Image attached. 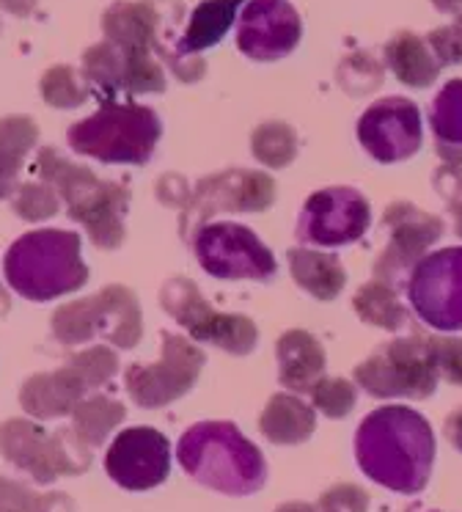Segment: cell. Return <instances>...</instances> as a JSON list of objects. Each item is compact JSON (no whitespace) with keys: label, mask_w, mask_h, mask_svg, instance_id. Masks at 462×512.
Wrapping results in <instances>:
<instances>
[{"label":"cell","mask_w":462,"mask_h":512,"mask_svg":"<svg viewBox=\"0 0 462 512\" xmlns=\"http://www.w3.org/2000/svg\"><path fill=\"white\" fill-rule=\"evenodd\" d=\"M163 124L152 108L105 100L97 113L69 127V146L99 163L143 166L160 141Z\"/></svg>","instance_id":"cell-5"},{"label":"cell","mask_w":462,"mask_h":512,"mask_svg":"<svg viewBox=\"0 0 462 512\" xmlns=\"http://www.w3.org/2000/svg\"><path fill=\"white\" fill-rule=\"evenodd\" d=\"M446 435H449L451 444L462 452V408L451 413L449 419H446Z\"/></svg>","instance_id":"cell-42"},{"label":"cell","mask_w":462,"mask_h":512,"mask_svg":"<svg viewBox=\"0 0 462 512\" xmlns=\"http://www.w3.org/2000/svg\"><path fill=\"white\" fill-rule=\"evenodd\" d=\"M42 496H36L22 482L0 477V512H39Z\"/></svg>","instance_id":"cell-39"},{"label":"cell","mask_w":462,"mask_h":512,"mask_svg":"<svg viewBox=\"0 0 462 512\" xmlns=\"http://www.w3.org/2000/svg\"><path fill=\"white\" fill-rule=\"evenodd\" d=\"M435 182H438V188L443 190V196L449 201L451 212H454V229L462 237V168L443 166Z\"/></svg>","instance_id":"cell-40"},{"label":"cell","mask_w":462,"mask_h":512,"mask_svg":"<svg viewBox=\"0 0 462 512\" xmlns=\"http://www.w3.org/2000/svg\"><path fill=\"white\" fill-rule=\"evenodd\" d=\"M253 157L270 168L289 166L297 155V135L284 122H264L251 135Z\"/></svg>","instance_id":"cell-30"},{"label":"cell","mask_w":462,"mask_h":512,"mask_svg":"<svg viewBox=\"0 0 462 512\" xmlns=\"http://www.w3.org/2000/svg\"><path fill=\"white\" fill-rule=\"evenodd\" d=\"M72 419H75L77 435L88 446H99L113 427L124 422V405L110 397H88V400L77 402Z\"/></svg>","instance_id":"cell-29"},{"label":"cell","mask_w":462,"mask_h":512,"mask_svg":"<svg viewBox=\"0 0 462 512\" xmlns=\"http://www.w3.org/2000/svg\"><path fill=\"white\" fill-rule=\"evenodd\" d=\"M278 378L286 389L311 391L325 372V350L308 331H286L278 345Z\"/></svg>","instance_id":"cell-22"},{"label":"cell","mask_w":462,"mask_h":512,"mask_svg":"<svg viewBox=\"0 0 462 512\" xmlns=\"http://www.w3.org/2000/svg\"><path fill=\"white\" fill-rule=\"evenodd\" d=\"M39 512H72L69 496L66 493H47V496H42Z\"/></svg>","instance_id":"cell-41"},{"label":"cell","mask_w":462,"mask_h":512,"mask_svg":"<svg viewBox=\"0 0 462 512\" xmlns=\"http://www.w3.org/2000/svg\"><path fill=\"white\" fill-rule=\"evenodd\" d=\"M83 75L91 86L132 94H157L165 91V72L152 53H130L113 42H99L83 53Z\"/></svg>","instance_id":"cell-19"},{"label":"cell","mask_w":462,"mask_h":512,"mask_svg":"<svg viewBox=\"0 0 462 512\" xmlns=\"http://www.w3.org/2000/svg\"><path fill=\"white\" fill-rule=\"evenodd\" d=\"M14 212L20 215L22 221H44L58 212V193L50 185H36L28 182L14 193Z\"/></svg>","instance_id":"cell-35"},{"label":"cell","mask_w":462,"mask_h":512,"mask_svg":"<svg viewBox=\"0 0 462 512\" xmlns=\"http://www.w3.org/2000/svg\"><path fill=\"white\" fill-rule=\"evenodd\" d=\"M204 367V353L185 336L163 334V356L157 364H132L124 375L127 391L141 408H163L185 397Z\"/></svg>","instance_id":"cell-13"},{"label":"cell","mask_w":462,"mask_h":512,"mask_svg":"<svg viewBox=\"0 0 462 512\" xmlns=\"http://www.w3.org/2000/svg\"><path fill=\"white\" fill-rule=\"evenodd\" d=\"M432 356H435V367L449 383L462 386V339H451V336H438L429 339Z\"/></svg>","instance_id":"cell-36"},{"label":"cell","mask_w":462,"mask_h":512,"mask_svg":"<svg viewBox=\"0 0 462 512\" xmlns=\"http://www.w3.org/2000/svg\"><path fill=\"white\" fill-rule=\"evenodd\" d=\"M358 138L377 163H399L421 146V116L405 97L374 102L358 119Z\"/></svg>","instance_id":"cell-17"},{"label":"cell","mask_w":462,"mask_h":512,"mask_svg":"<svg viewBox=\"0 0 462 512\" xmlns=\"http://www.w3.org/2000/svg\"><path fill=\"white\" fill-rule=\"evenodd\" d=\"M86 391V380L77 375L75 367L66 364L58 372H44V375H33L25 380L20 391V405L36 419H55V416H66L75 411L77 402H83Z\"/></svg>","instance_id":"cell-21"},{"label":"cell","mask_w":462,"mask_h":512,"mask_svg":"<svg viewBox=\"0 0 462 512\" xmlns=\"http://www.w3.org/2000/svg\"><path fill=\"white\" fill-rule=\"evenodd\" d=\"M36 141H39V127L31 116L0 119V199H9L14 193L17 174Z\"/></svg>","instance_id":"cell-27"},{"label":"cell","mask_w":462,"mask_h":512,"mask_svg":"<svg viewBox=\"0 0 462 512\" xmlns=\"http://www.w3.org/2000/svg\"><path fill=\"white\" fill-rule=\"evenodd\" d=\"M440 372L429 339H394L355 367L358 386L372 397L427 400L438 389Z\"/></svg>","instance_id":"cell-8"},{"label":"cell","mask_w":462,"mask_h":512,"mask_svg":"<svg viewBox=\"0 0 462 512\" xmlns=\"http://www.w3.org/2000/svg\"><path fill=\"white\" fill-rule=\"evenodd\" d=\"M385 64L391 67L399 83L410 89H427L440 75L438 58L432 56L429 45L421 36L402 31L385 45Z\"/></svg>","instance_id":"cell-23"},{"label":"cell","mask_w":462,"mask_h":512,"mask_svg":"<svg viewBox=\"0 0 462 512\" xmlns=\"http://www.w3.org/2000/svg\"><path fill=\"white\" fill-rule=\"evenodd\" d=\"M429 124L440 144L462 146V78L440 89L429 111Z\"/></svg>","instance_id":"cell-31"},{"label":"cell","mask_w":462,"mask_h":512,"mask_svg":"<svg viewBox=\"0 0 462 512\" xmlns=\"http://www.w3.org/2000/svg\"><path fill=\"white\" fill-rule=\"evenodd\" d=\"M311 400L328 419H341L355 408V389L350 380L322 378L311 389Z\"/></svg>","instance_id":"cell-34"},{"label":"cell","mask_w":462,"mask_h":512,"mask_svg":"<svg viewBox=\"0 0 462 512\" xmlns=\"http://www.w3.org/2000/svg\"><path fill=\"white\" fill-rule=\"evenodd\" d=\"M275 201V182L262 171L231 168L215 177L201 179L182 210V234L196 237L212 215L220 212H264Z\"/></svg>","instance_id":"cell-10"},{"label":"cell","mask_w":462,"mask_h":512,"mask_svg":"<svg viewBox=\"0 0 462 512\" xmlns=\"http://www.w3.org/2000/svg\"><path fill=\"white\" fill-rule=\"evenodd\" d=\"M363 474L396 493H421L435 463V435L418 411L388 405L369 413L355 435Z\"/></svg>","instance_id":"cell-1"},{"label":"cell","mask_w":462,"mask_h":512,"mask_svg":"<svg viewBox=\"0 0 462 512\" xmlns=\"http://www.w3.org/2000/svg\"><path fill=\"white\" fill-rule=\"evenodd\" d=\"M176 457L190 477L226 496H251L267 479L262 452L231 422H198L179 438Z\"/></svg>","instance_id":"cell-2"},{"label":"cell","mask_w":462,"mask_h":512,"mask_svg":"<svg viewBox=\"0 0 462 512\" xmlns=\"http://www.w3.org/2000/svg\"><path fill=\"white\" fill-rule=\"evenodd\" d=\"M39 0H0V9H6L9 14H17V17H28V14L36 9Z\"/></svg>","instance_id":"cell-43"},{"label":"cell","mask_w":462,"mask_h":512,"mask_svg":"<svg viewBox=\"0 0 462 512\" xmlns=\"http://www.w3.org/2000/svg\"><path fill=\"white\" fill-rule=\"evenodd\" d=\"M160 306L182 328H187V334L196 342L215 345L231 356H248L256 347L259 331H256L253 320L242 317V314L215 312L201 298V292L190 279L174 276V279L165 281L163 290H160Z\"/></svg>","instance_id":"cell-9"},{"label":"cell","mask_w":462,"mask_h":512,"mask_svg":"<svg viewBox=\"0 0 462 512\" xmlns=\"http://www.w3.org/2000/svg\"><path fill=\"white\" fill-rule=\"evenodd\" d=\"M108 477L127 490H152L171 471V446L154 427H130L116 435L105 455Z\"/></svg>","instance_id":"cell-15"},{"label":"cell","mask_w":462,"mask_h":512,"mask_svg":"<svg viewBox=\"0 0 462 512\" xmlns=\"http://www.w3.org/2000/svg\"><path fill=\"white\" fill-rule=\"evenodd\" d=\"M407 295L416 314L438 331H462V245L424 256Z\"/></svg>","instance_id":"cell-12"},{"label":"cell","mask_w":462,"mask_h":512,"mask_svg":"<svg viewBox=\"0 0 462 512\" xmlns=\"http://www.w3.org/2000/svg\"><path fill=\"white\" fill-rule=\"evenodd\" d=\"M163 14L154 0H119L102 17L105 39L130 53H154L160 47Z\"/></svg>","instance_id":"cell-20"},{"label":"cell","mask_w":462,"mask_h":512,"mask_svg":"<svg viewBox=\"0 0 462 512\" xmlns=\"http://www.w3.org/2000/svg\"><path fill=\"white\" fill-rule=\"evenodd\" d=\"M91 446L72 427L47 433L28 419H9L0 424V452L14 466L31 474L36 482L83 474L91 466Z\"/></svg>","instance_id":"cell-6"},{"label":"cell","mask_w":462,"mask_h":512,"mask_svg":"<svg viewBox=\"0 0 462 512\" xmlns=\"http://www.w3.org/2000/svg\"><path fill=\"white\" fill-rule=\"evenodd\" d=\"M383 226L391 234V240L374 265V276L385 284L402 279L407 270L416 268L424 259V251L432 243H438L443 234L440 218L418 210L416 204H407V201H396L388 207Z\"/></svg>","instance_id":"cell-16"},{"label":"cell","mask_w":462,"mask_h":512,"mask_svg":"<svg viewBox=\"0 0 462 512\" xmlns=\"http://www.w3.org/2000/svg\"><path fill=\"white\" fill-rule=\"evenodd\" d=\"M372 223L369 201L355 188H325L314 193L297 223V240L308 245H347Z\"/></svg>","instance_id":"cell-14"},{"label":"cell","mask_w":462,"mask_h":512,"mask_svg":"<svg viewBox=\"0 0 462 512\" xmlns=\"http://www.w3.org/2000/svg\"><path fill=\"white\" fill-rule=\"evenodd\" d=\"M289 270L297 287H303L317 301H333L344 287V268L336 256L292 248L289 251Z\"/></svg>","instance_id":"cell-25"},{"label":"cell","mask_w":462,"mask_h":512,"mask_svg":"<svg viewBox=\"0 0 462 512\" xmlns=\"http://www.w3.org/2000/svg\"><path fill=\"white\" fill-rule=\"evenodd\" d=\"M9 306H11L9 295H6V290H3V284H0V317L9 312Z\"/></svg>","instance_id":"cell-46"},{"label":"cell","mask_w":462,"mask_h":512,"mask_svg":"<svg viewBox=\"0 0 462 512\" xmlns=\"http://www.w3.org/2000/svg\"><path fill=\"white\" fill-rule=\"evenodd\" d=\"M457 25H460V28H462V14H460V20H457Z\"/></svg>","instance_id":"cell-47"},{"label":"cell","mask_w":462,"mask_h":512,"mask_svg":"<svg viewBox=\"0 0 462 512\" xmlns=\"http://www.w3.org/2000/svg\"><path fill=\"white\" fill-rule=\"evenodd\" d=\"M314 411L292 394H275L262 413V433L267 441L284 446L303 444L314 433Z\"/></svg>","instance_id":"cell-24"},{"label":"cell","mask_w":462,"mask_h":512,"mask_svg":"<svg viewBox=\"0 0 462 512\" xmlns=\"http://www.w3.org/2000/svg\"><path fill=\"white\" fill-rule=\"evenodd\" d=\"M36 171L44 185H50L66 201L69 218L86 226L97 248L113 251L124 243V212L130 204V190L124 185L99 179L86 166L69 163L50 146L36 157Z\"/></svg>","instance_id":"cell-3"},{"label":"cell","mask_w":462,"mask_h":512,"mask_svg":"<svg viewBox=\"0 0 462 512\" xmlns=\"http://www.w3.org/2000/svg\"><path fill=\"white\" fill-rule=\"evenodd\" d=\"M429 50L438 58L440 67L446 64H462V28L457 23L443 25L438 31L429 34Z\"/></svg>","instance_id":"cell-38"},{"label":"cell","mask_w":462,"mask_h":512,"mask_svg":"<svg viewBox=\"0 0 462 512\" xmlns=\"http://www.w3.org/2000/svg\"><path fill=\"white\" fill-rule=\"evenodd\" d=\"M88 94H91V83L75 67L58 64L42 75V97L53 108H77L88 100Z\"/></svg>","instance_id":"cell-32"},{"label":"cell","mask_w":462,"mask_h":512,"mask_svg":"<svg viewBox=\"0 0 462 512\" xmlns=\"http://www.w3.org/2000/svg\"><path fill=\"white\" fill-rule=\"evenodd\" d=\"M352 303L363 323H372L385 331H399L407 323L405 306L396 298L394 287L385 281H369L366 287L355 292Z\"/></svg>","instance_id":"cell-28"},{"label":"cell","mask_w":462,"mask_h":512,"mask_svg":"<svg viewBox=\"0 0 462 512\" xmlns=\"http://www.w3.org/2000/svg\"><path fill=\"white\" fill-rule=\"evenodd\" d=\"M303 23L289 0H251L240 14L237 47L253 61H278L300 42Z\"/></svg>","instance_id":"cell-18"},{"label":"cell","mask_w":462,"mask_h":512,"mask_svg":"<svg viewBox=\"0 0 462 512\" xmlns=\"http://www.w3.org/2000/svg\"><path fill=\"white\" fill-rule=\"evenodd\" d=\"M432 3L438 6L440 12H446V14H454L462 9V0H432Z\"/></svg>","instance_id":"cell-44"},{"label":"cell","mask_w":462,"mask_h":512,"mask_svg":"<svg viewBox=\"0 0 462 512\" xmlns=\"http://www.w3.org/2000/svg\"><path fill=\"white\" fill-rule=\"evenodd\" d=\"M9 287L28 301L44 303L80 290L88 281L80 259V237L64 229L22 234L3 259Z\"/></svg>","instance_id":"cell-4"},{"label":"cell","mask_w":462,"mask_h":512,"mask_svg":"<svg viewBox=\"0 0 462 512\" xmlns=\"http://www.w3.org/2000/svg\"><path fill=\"white\" fill-rule=\"evenodd\" d=\"M245 0H204L187 23V31L179 42V56H193L198 50L215 47L226 36V31L240 14V6Z\"/></svg>","instance_id":"cell-26"},{"label":"cell","mask_w":462,"mask_h":512,"mask_svg":"<svg viewBox=\"0 0 462 512\" xmlns=\"http://www.w3.org/2000/svg\"><path fill=\"white\" fill-rule=\"evenodd\" d=\"M53 334L61 345H86L105 336L110 345L130 350L141 339V309L127 287H105L99 295L61 306L53 314Z\"/></svg>","instance_id":"cell-7"},{"label":"cell","mask_w":462,"mask_h":512,"mask_svg":"<svg viewBox=\"0 0 462 512\" xmlns=\"http://www.w3.org/2000/svg\"><path fill=\"white\" fill-rule=\"evenodd\" d=\"M275 512H314V507H311V504H306V501H289V504L278 507Z\"/></svg>","instance_id":"cell-45"},{"label":"cell","mask_w":462,"mask_h":512,"mask_svg":"<svg viewBox=\"0 0 462 512\" xmlns=\"http://www.w3.org/2000/svg\"><path fill=\"white\" fill-rule=\"evenodd\" d=\"M369 510V496L358 485H333L322 493L319 512H366Z\"/></svg>","instance_id":"cell-37"},{"label":"cell","mask_w":462,"mask_h":512,"mask_svg":"<svg viewBox=\"0 0 462 512\" xmlns=\"http://www.w3.org/2000/svg\"><path fill=\"white\" fill-rule=\"evenodd\" d=\"M69 367L77 369V375L86 380L88 389H97L102 383H108L119 372V358L108 347H88L83 353H77L66 361Z\"/></svg>","instance_id":"cell-33"},{"label":"cell","mask_w":462,"mask_h":512,"mask_svg":"<svg viewBox=\"0 0 462 512\" xmlns=\"http://www.w3.org/2000/svg\"><path fill=\"white\" fill-rule=\"evenodd\" d=\"M201 268L215 279L267 281L275 276V259L267 245L240 223H209L193 237Z\"/></svg>","instance_id":"cell-11"}]
</instances>
